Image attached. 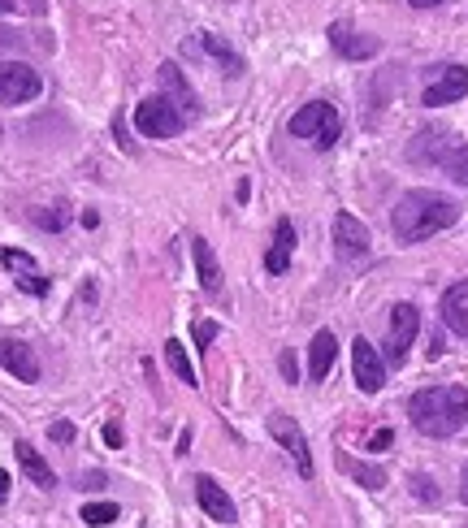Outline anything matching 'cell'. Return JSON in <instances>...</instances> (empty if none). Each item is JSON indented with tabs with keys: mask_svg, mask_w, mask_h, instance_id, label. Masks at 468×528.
I'll return each mask as SVG.
<instances>
[{
	"mask_svg": "<svg viewBox=\"0 0 468 528\" xmlns=\"http://www.w3.org/2000/svg\"><path fill=\"white\" fill-rule=\"evenodd\" d=\"M165 364H169V373H174L178 381H187V386H200V377H195V368H191L187 347H182V342H174V338L165 342Z\"/></svg>",
	"mask_w": 468,
	"mask_h": 528,
	"instance_id": "22",
	"label": "cell"
},
{
	"mask_svg": "<svg viewBox=\"0 0 468 528\" xmlns=\"http://www.w3.org/2000/svg\"><path fill=\"white\" fill-rule=\"evenodd\" d=\"M13 9V0H0V13H9Z\"/></svg>",
	"mask_w": 468,
	"mask_h": 528,
	"instance_id": "36",
	"label": "cell"
},
{
	"mask_svg": "<svg viewBox=\"0 0 468 528\" xmlns=\"http://www.w3.org/2000/svg\"><path fill=\"white\" fill-rule=\"evenodd\" d=\"M135 126H139V135L143 139H174L182 135V126H187V117H182L169 100H143L139 109H135Z\"/></svg>",
	"mask_w": 468,
	"mask_h": 528,
	"instance_id": "4",
	"label": "cell"
},
{
	"mask_svg": "<svg viewBox=\"0 0 468 528\" xmlns=\"http://www.w3.org/2000/svg\"><path fill=\"white\" fill-rule=\"evenodd\" d=\"M416 334H421V312H416L412 303H395V308H390V329H386V360L390 364L408 360Z\"/></svg>",
	"mask_w": 468,
	"mask_h": 528,
	"instance_id": "5",
	"label": "cell"
},
{
	"mask_svg": "<svg viewBox=\"0 0 468 528\" xmlns=\"http://www.w3.org/2000/svg\"><path fill=\"white\" fill-rule=\"evenodd\" d=\"M31 221L35 226H44V230H61L65 221H70V213H65V208H35Z\"/></svg>",
	"mask_w": 468,
	"mask_h": 528,
	"instance_id": "25",
	"label": "cell"
},
{
	"mask_svg": "<svg viewBox=\"0 0 468 528\" xmlns=\"http://www.w3.org/2000/svg\"><path fill=\"white\" fill-rule=\"evenodd\" d=\"M122 511H117V503H87L83 507V524H91V528H104V524H113Z\"/></svg>",
	"mask_w": 468,
	"mask_h": 528,
	"instance_id": "24",
	"label": "cell"
},
{
	"mask_svg": "<svg viewBox=\"0 0 468 528\" xmlns=\"http://www.w3.org/2000/svg\"><path fill=\"white\" fill-rule=\"evenodd\" d=\"M156 78H161V87H165V100L174 104L182 117H191L195 109H200V96H195V87L187 83V74H182L174 61H165L161 70H156Z\"/></svg>",
	"mask_w": 468,
	"mask_h": 528,
	"instance_id": "11",
	"label": "cell"
},
{
	"mask_svg": "<svg viewBox=\"0 0 468 528\" xmlns=\"http://www.w3.org/2000/svg\"><path fill=\"white\" fill-rule=\"evenodd\" d=\"M455 217H460V208H455V200H447V195L408 191L395 204V213H390V226H395V234L403 243H425V239H434V234H442L447 226H455Z\"/></svg>",
	"mask_w": 468,
	"mask_h": 528,
	"instance_id": "1",
	"label": "cell"
},
{
	"mask_svg": "<svg viewBox=\"0 0 468 528\" xmlns=\"http://www.w3.org/2000/svg\"><path fill=\"white\" fill-rule=\"evenodd\" d=\"M338 130H343V122H338V109L334 104H325V100H312L304 104L295 117H291V135L295 139H308L312 148H334L338 143Z\"/></svg>",
	"mask_w": 468,
	"mask_h": 528,
	"instance_id": "3",
	"label": "cell"
},
{
	"mask_svg": "<svg viewBox=\"0 0 468 528\" xmlns=\"http://www.w3.org/2000/svg\"><path fill=\"white\" fill-rule=\"evenodd\" d=\"M48 438L52 442H74V425L70 420H57V425H48Z\"/></svg>",
	"mask_w": 468,
	"mask_h": 528,
	"instance_id": "27",
	"label": "cell"
},
{
	"mask_svg": "<svg viewBox=\"0 0 468 528\" xmlns=\"http://www.w3.org/2000/svg\"><path fill=\"white\" fill-rule=\"evenodd\" d=\"M351 373H356V386L364 394H377L386 386V364H382V355L373 351V342L369 338H356L351 342Z\"/></svg>",
	"mask_w": 468,
	"mask_h": 528,
	"instance_id": "8",
	"label": "cell"
},
{
	"mask_svg": "<svg viewBox=\"0 0 468 528\" xmlns=\"http://www.w3.org/2000/svg\"><path fill=\"white\" fill-rule=\"evenodd\" d=\"M334 355H338V342H334L330 329H321V334L308 342V377H312V381H325V377H330Z\"/></svg>",
	"mask_w": 468,
	"mask_h": 528,
	"instance_id": "17",
	"label": "cell"
},
{
	"mask_svg": "<svg viewBox=\"0 0 468 528\" xmlns=\"http://www.w3.org/2000/svg\"><path fill=\"white\" fill-rule=\"evenodd\" d=\"M369 230H364V221L360 217H351V213H338L334 217V252L343 256V260H360V256H369Z\"/></svg>",
	"mask_w": 468,
	"mask_h": 528,
	"instance_id": "9",
	"label": "cell"
},
{
	"mask_svg": "<svg viewBox=\"0 0 468 528\" xmlns=\"http://www.w3.org/2000/svg\"><path fill=\"white\" fill-rule=\"evenodd\" d=\"M13 455H18L22 472H26V477H31V481L39 485V490H52V485H57V472H52V468L44 464V455H39L31 442H18V446H13Z\"/></svg>",
	"mask_w": 468,
	"mask_h": 528,
	"instance_id": "18",
	"label": "cell"
},
{
	"mask_svg": "<svg viewBox=\"0 0 468 528\" xmlns=\"http://www.w3.org/2000/svg\"><path fill=\"white\" fill-rule=\"evenodd\" d=\"M39 96V74L26 61H0V104H26Z\"/></svg>",
	"mask_w": 468,
	"mask_h": 528,
	"instance_id": "7",
	"label": "cell"
},
{
	"mask_svg": "<svg viewBox=\"0 0 468 528\" xmlns=\"http://www.w3.org/2000/svg\"><path fill=\"white\" fill-rule=\"evenodd\" d=\"M100 481H104L100 472H96V477H83V485H78V490H100Z\"/></svg>",
	"mask_w": 468,
	"mask_h": 528,
	"instance_id": "31",
	"label": "cell"
},
{
	"mask_svg": "<svg viewBox=\"0 0 468 528\" xmlns=\"http://www.w3.org/2000/svg\"><path fill=\"white\" fill-rule=\"evenodd\" d=\"M464 96H468V70H464V65H442V74L425 87L421 100L429 104V109H442V104H455Z\"/></svg>",
	"mask_w": 468,
	"mask_h": 528,
	"instance_id": "10",
	"label": "cell"
},
{
	"mask_svg": "<svg viewBox=\"0 0 468 528\" xmlns=\"http://www.w3.org/2000/svg\"><path fill=\"white\" fill-rule=\"evenodd\" d=\"M191 256H195V273H200V286L204 290H221V264H217V252H213V243L208 239H195L191 247Z\"/></svg>",
	"mask_w": 468,
	"mask_h": 528,
	"instance_id": "19",
	"label": "cell"
},
{
	"mask_svg": "<svg viewBox=\"0 0 468 528\" xmlns=\"http://www.w3.org/2000/svg\"><path fill=\"white\" fill-rule=\"evenodd\" d=\"M191 48H200V52H208L217 65H221V74H239L243 70V61H239V52H234L226 39L221 35H200V44H191Z\"/></svg>",
	"mask_w": 468,
	"mask_h": 528,
	"instance_id": "21",
	"label": "cell"
},
{
	"mask_svg": "<svg viewBox=\"0 0 468 528\" xmlns=\"http://www.w3.org/2000/svg\"><path fill=\"white\" fill-rule=\"evenodd\" d=\"M416 9H434V5H442V0H412Z\"/></svg>",
	"mask_w": 468,
	"mask_h": 528,
	"instance_id": "33",
	"label": "cell"
},
{
	"mask_svg": "<svg viewBox=\"0 0 468 528\" xmlns=\"http://www.w3.org/2000/svg\"><path fill=\"white\" fill-rule=\"evenodd\" d=\"M5 44H13V35H9V31H0V48H5Z\"/></svg>",
	"mask_w": 468,
	"mask_h": 528,
	"instance_id": "35",
	"label": "cell"
},
{
	"mask_svg": "<svg viewBox=\"0 0 468 528\" xmlns=\"http://www.w3.org/2000/svg\"><path fill=\"white\" fill-rule=\"evenodd\" d=\"M390 442H395V433H390V429H377L369 446H373V451H382V446H390Z\"/></svg>",
	"mask_w": 468,
	"mask_h": 528,
	"instance_id": "30",
	"label": "cell"
},
{
	"mask_svg": "<svg viewBox=\"0 0 468 528\" xmlns=\"http://www.w3.org/2000/svg\"><path fill=\"white\" fill-rule=\"evenodd\" d=\"M0 368H5V373H13L18 381H39L35 351L26 347V342H18V338H0Z\"/></svg>",
	"mask_w": 468,
	"mask_h": 528,
	"instance_id": "12",
	"label": "cell"
},
{
	"mask_svg": "<svg viewBox=\"0 0 468 528\" xmlns=\"http://www.w3.org/2000/svg\"><path fill=\"white\" fill-rule=\"evenodd\" d=\"M269 433H273V442L282 446L286 455H291V464L299 477H312V455H308V438H304V429L295 425V416H286V412H273L269 416Z\"/></svg>",
	"mask_w": 468,
	"mask_h": 528,
	"instance_id": "6",
	"label": "cell"
},
{
	"mask_svg": "<svg viewBox=\"0 0 468 528\" xmlns=\"http://www.w3.org/2000/svg\"><path fill=\"white\" fill-rule=\"evenodd\" d=\"M104 442H109V446H122V425H117V420H109V425H104Z\"/></svg>",
	"mask_w": 468,
	"mask_h": 528,
	"instance_id": "28",
	"label": "cell"
},
{
	"mask_svg": "<svg viewBox=\"0 0 468 528\" xmlns=\"http://www.w3.org/2000/svg\"><path fill=\"white\" fill-rule=\"evenodd\" d=\"M0 264L18 277V286L22 290H31V295H48V277L35 269V260L26 256V252H13V247H0Z\"/></svg>",
	"mask_w": 468,
	"mask_h": 528,
	"instance_id": "13",
	"label": "cell"
},
{
	"mask_svg": "<svg viewBox=\"0 0 468 528\" xmlns=\"http://www.w3.org/2000/svg\"><path fill=\"white\" fill-rule=\"evenodd\" d=\"M195 498H200V507L208 511V520L217 524H234V498L221 490L213 477H195Z\"/></svg>",
	"mask_w": 468,
	"mask_h": 528,
	"instance_id": "14",
	"label": "cell"
},
{
	"mask_svg": "<svg viewBox=\"0 0 468 528\" xmlns=\"http://www.w3.org/2000/svg\"><path fill=\"white\" fill-rule=\"evenodd\" d=\"M5 498H9V472L0 468V503H5Z\"/></svg>",
	"mask_w": 468,
	"mask_h": 528,
	"instance_id": "32",
	"label": "cell"
},
{
	"mask_svg": "<svg viewBox=\"0 0 468 528\" xmlns=\"http://www.w3.org/2000/svg\"><path fill=\"white\" fill-rule=\"evenodd\" d=\"M291 256H295V226H291V221H278L273 243H269V256H265V269L278 277V273L291 269Z\"/></svg>",
	"mask_w": 468,
	"mask_h": 528,
	"instance_id": "16",
	"label": "cell"
},
{
	"mask_svg": "<svg viewBox=\"0 0 468 528\" xmlns=\"http://www.w3.org/2000/svg\"><path fill=\"white\" fill-rule=\"evenodd\" d=\"M338 464H343V472H351L364 490H382V485H386V472L373 468V464H360V459H347V455H338Z\"/></svg>",
	"mask_w": 468,
	"mask_h": 528,
	"instance_id": "23",
	"label": "cell"
},
{
	"mask_svg": "<svg viewBox=\"0 0 468 528\" xmlns=\"http://www.w3.org/2000/svg\"><path fill=\"white\" fill-rule=\"evenodd\" d=\"M282 377H286V381H299V373H295V355H291V351H282Z\"/></svg>",
	"mask_w": 468,
	"mask_h": 528,
	"instance_id": "29",
	"label": "cell"
},
{
	"mask_svg": "<svg viewBox=\"0 0 468 528\" xmlns=\"http://www.w3.org/2000/svg\"><path fill=\"white\" fill-rule=\"evenodd\" d=\"M460 498L468 503V464H464V485H460Z\"/></svg>",
	"mask_w": 468,
	"mask_h": 528,
	"instance_id": "34",
	"label": "cell"
},
{
	"mask_svg": "<svg viewBox=\"0 0 468 528\" xmlns=\"http://www.w3.org/2000/svg\"><path fill=\"white\" fill-rule=\"evenodd\" d=\"M408 420L425 438H451L468 420V390L464 386H429L408 399Z\"/></svg>",
	"mask_w": 468,
	"mask_h": 528,
	"instance_id": "2",
	"label": "cell"
},
{
	"mask_svg": "<svg viewBox=\"0 0 468 528\" xmlns=\"http://www.w3.org/2000/svg\"><path fill=\"white\" fill-rule=\"evenodd\" d=\"M330 44L343 52V57H351V61H364V57H373V52H377V39L356 35V31H347V26H334V31H330Z\"/></svg>",
	"mask_w": 468,
	"mask_h": 528,
	"instance_id": "20",
	"label": "cell"
},
{
	"mask_svg": "<svg viewBox=\"0 0 468 528\" xmlns=\"http://www.w3.org/2000/svg\"><path fill=\"white\" fill-rule=\"evenodd\" d=\"M217 334H221V325L217 321H195L191 325V338H195V347H208V342H217Z\"/></svg>",
	"mask_w": 468,
	"mask_h": 528,
	"instance_id": "26",
	"label": "cell"
},
{
	"mask_svg": "<svg viewBox=\"0 0 468 528\" xmlns=\"http://www.w3.org/2000/svg\"><path fill=\"white\" fill-rule=\"evenodd\" d=\"M442 321H447L460 338H468V277L447 286V295H442Z\"/></svg>",
	"mask_w": 468,
	"mask_h": 528,
	"instance_id": "15",
	"label": "cell"
}]
</instances>
